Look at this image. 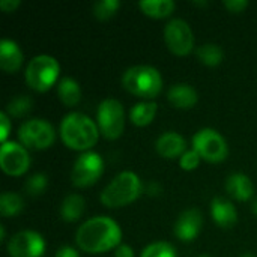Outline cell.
Instances as JSON below:
<instances>
[{
  "label": "cell",
  "mask_w": 257,
  "mask_h": 257,
  "mask_svg": "<svg viewBox=\"0 0 257 257\" xmlns=\"http://www.w3.org/2000/svg\"><path fill=\"white\" fill-rule=\"evenodd\" d=\"M122 241V229L119 224L105 215L86 220L75 233L78 248L87 254H101L108 250H116Z\"/></svg>",
  "instance_id": "obj_1"
},
{
  "label": "cell",
  "mask_w": 257,
  "mask_h": 257,
  "mask_svg": "<svg viewBox=\"0 0 257 257\" xmlns=\"http://www.w3.org/2000/svg\"><path fill=\"white\" fill-rule=\"evenodd\" d=\"M99 128L89 116L74 111L60 122V139L68 149L89 152L99 139Z\"/></svg>",
  "instance_id": "obj_2"
},
{
  "label": "cell",
  "mask_w": 257,
  "mask_h": 257,
  "mask_svg": "<svg viewBox=\"0 0 257 257\" xmlns=\"http://www.w3.org/2000/svg\"><path fill=\"white\" fill-rule=\"evenodd\" d=\"M145 185L140 181V178L126 170L120 172L116 175L101 191L99 200L105 208L116 209V208H123L136 202L140 194L143 193Z\"/></svg>",
  "instance_id": "obj_3"
},
{
  "label": "cell",
  "mask_w": 257,
  "mask_h": 257,
  "mask_svg": "<svg viewBox=\"0 0 257 257\" xmlns=\"http://www.w3.org/2000/svg\"><path fill=\"white\" fill-rule=\"evenodd\" d=\"M122 86L131 95L145 101H152L163 90V77L154 66L136 65L123 72Z\"/></svg>",
  "instance_id": "obj_4"
},
{
  "label": "cell",
  "mask_w": 257,
  "mask_h": 257,
  "mask_svg": "<svg viewBox=\"0 0 257 257\" xmlns=\"http://www.w3.org/2000/svg\"><path fill=\"white\" fill-rule=\"evenodd\" d=\"M60 65L59 62L48 54L35 56L26 66L24 78L30 89L36 92H47L56 83H59Z\"/></svg>",
  "instance_id": "obj_5"
},
{
  "label": "cell",
  "mask_w": 257,
  "mask_h": 257,
  "mask_svg": "<svg viewBox=\"0 0 257 257\" xmlns=\"http://www.w3.org/2000/svg\"><path fill=\"white\" fill-rule=\"evenodd\" d=\"M96 125L104 139L117 140L125 128V111L120 101L113 98L104 99L96 111Z\"/></svg>",
  "instance_id": "obj_6"
},
{
  "label": "cell",
  "mask_w": 257,
  "mask_h": 257,
  "mask_svg": "<svg viewBox=\"0 0 257 257\" xmlns=\"http://www.w3.org/2000/svg\"><path fill=\"white\" fill-rule=\"evenodd\" d=\"M18 140L26 149L44 151L56 142V131L45 119H29L18 128Z\"/></svg>",
  "instance_id": "obj_7"
},
{
  "label": "cell",
  "mask_w": 257,
  "mask_h": 257,
  "mask_svg": "<svg viewBox=\"0 0 257 257\" xmlns=\"http://www.w3.org/2000/svg\"><path fill=\"white\" fill-rule=\"evenodd\" d=\"M193 149L208 163H223L229 155L224 137L212 128H202L193 136Z\"/></svg>",
  "instance_id": "obj_8"
},
{
  "label": "cell",
  "mask_w": 257,
  "mask_h": 257,
  "mask_svg": "<svg viewBox=\"0 0 257 257\" xmlns=\"http://www.w3.org/2000/svg\"><path fill=\"white\" fill-rule=\"evenodd\" d=\"M104 173V160L99 154L83 152L74 163L71 170V182L77 188H89L95 185Z\"/></svg>",
  "instance_id": "obj_9"
},
{
  "label": "cell",
  "mask_w": 257,
  "mask_h": 257,
  "mask_svg": "<svg viewBox=\"0 0 257 257\" xmlns=\"http://www.w3.org/2000/svg\"><path fill=\"white\" fill-rule=\"evenodd\" d=\"M164 42L176 56H188L194 48V35L185 20L173 18L164 27Z\"/></svg>",
  "instance_id": "obj_10"
},
{
  "label": "cell",
  "mask_w": 257,
  "mask_h": 257,
  "mask_svg": "<svg viewBox=\"0 0 257 257\" xmlns=\"http://www.w3.org/2000/svg\"><path fill=\"white\" fill-rule=\"evenodd\" d=\"M0 167L8 176H23L30 167V155L18 142H6L0 148Z\"/></svg>",
  "instance_id": "obj_11"
},
{
  "label": "cell",
  "mask_w": 257,
  "mask_h": 257,
  "mask_svg": "<svg viewBox=\"0 0 257 257\" xmlns=\"http://www.w3.org/2000/svg\"><path fill=\"white\" fill-rule=\"evenodd\" d=\"M6 250L9 257H41L45 251V241L35 230H21L9 239Z\"/></svg>",
  "instance_id": "obj_12"
},
{
  "label": "cell",
  "mask_w": 257,
  "mask_h": 257,
  "mask_svg": "<svg viewBox=\"0 0 257 257\" xmlns=\"http://www.w3.org/2000/svg\"><path fill=\"white\" fill-rule=\"evenodd\" d=\"M202 226H203V215L199 209L196 208H191V209H187L184 211L176 223H175V227H173V232H175V236L182 241V242H191L194 241L200 230H202Z\"/></svg>",
  "instance_id": "obj_13"
},
{
  "label": "cell",
  "mask_w": 257,
  "mask_h": 257,
  "mask_svg": "<svg viewBox=\"0 0 257 257\" xmlns=\"http://www.w3.org/2000/svg\"><path fill=\"white\" fill-rule=\"evenodd\" d=\"M155 149L157 154L164 158V160H175V158H181L185 152H187V142L185 139L175 131H167L163 133L157 142H155Z\"/></svg>",
  "instance_id": "obj_14"
},
{
  "label": "cell",
  "mask_w": 257,
  "mask_h": 257,
  "mask_svg": "<svg viewBox=\"0 0 257 257\" xmlns=\"http://www.w3.org/2000/svg\"><path fill=\"white\" fill-rule=\"evenodd\" d=\"M211 217H212L214 223L221 229H230L238 223V211H236L235 205L224 197L212 199Z\"/></svg>",
  "instance_id": "obj_15"
},
{
  "label": "cell",
  "mask_w": 257,
  "mask_h": 257,
  "mask_svg": "<svg viewBox=\"0 0 257 257\" xmlns=\"http://www.w3.org/2000/svg\"><path fill=\"white\" fill-rule=\"evenodd\" d=\"M24 54L17 42L3 39L0 42V68L6 74H15L23 66Z\"/></svg>",
  "instance_id": "obj_16"
},
{
  "label": "cell",
  "mask_w": 257,
  "mask_h": 257,
  "mask_svg": "<svg viewBox=\"0 0 257 257\" xmlns=\"http://www.w3.org/2000/svg\"><path fill=\"white\" fill-rule=\"evenodd\" d=\"M227 194L238 202H248L254 196V185L244 173H233L226 179L224 185Z\"/></svg>",
  "instance_id": "obj_17"
},
{
  "label": "cell",
  "mask_w": 257,
  "mask_h": 257,
  "mask_svg": "<svg viewBox=\"0 0 257 257\" xmlns=\"http://www.w3.org/2000/svg\"><path fill=\"white\" fill-rule=\"evenodd\" d=\"M167 99L173 107L181 108V110H188L197 104L199 95L193 86L185 84V83H176L169 89Z\"/></svg>",
  "instance_id": "obj_18"
},
{
  "label": "cell",
  "mask_w": 257,
  "mask_h": 257,
  "mask_svg": "<svg viewBox=\"0 0 257 257\" xmlns=\"http://www.w3.org/2000/svg\"><path fill=\"white\" fill-rule=\"evenodd\" d=\"M86 211V200L83 196L71 193L68 194L62 205H60V218L66 223H75L78 221Z\"/></svg>",
  "instance_id": "obj_19"
},
{
  "label": "cell",
  "mask_w": 257,
  "mask_h": 257,
  "mask_svg": "<svg viewBox=\"0 0 257 257\" xmlns=\"http://www.w3.org/2000/svg\"><path fill=\"white\" fill-rule=\"evenodd\" d=\"M57 96L66 107H75L81 101V87L77 80L71 77H63L57 83Z\"/></svg>",
  "instance_id": "obj_20"
},
{
  "label": "cell",
  "mask_w": 257,
  "mask_h": 257,
  "mask_svg": "<svg viewBox=\"0 0 257 257\" xmlns=\"http://www.w3.org/2000/svg\"><path fill=\"white\" fill-rule=\"evenodd\" d=\"M139 8L145 15L151 18L163 20L173 14L176 5L173 0H142L139 2Z\"/></svg>",
  "instance_id": "obj_21"
},
{
  "label": "cell",
  "mask_w": 257,
  "mask_h": 257,
  "mask_svg": "<svg viewBox=\"0 0 257 257\" xmlns=\"http://www.w3.org/2000/svg\"><path fill=\"white\" fill-rule=\"evenodd\" d=\"M157 111H158V105L155 101H143L136 104L130 110V120L136 126H148L155 119Z\"/></svg>",
  "instance_id": "obj_22"
},
{
  "label": "cell",
  "mask_w": 257,
  "mask_h": 257,
  "mask_svg": "<svg viewBox=\"0 0 257 257\" xmlns=\"http://www.w3.org/2000/svg\"><path fill=\"white\" fill-rule=\"evenodd\" d=\"M24 209V199L12 191H5L0 196V214L5 218H14Z\"/></svg>",
  "instance_id": "obj_23"
},
{
  "label": "cell",
  "mask_w": 257,
  "mask_h": 257,
  "mask_svg": "<svg viewBox=\"0 0 257 257\" xmlns=\"http://www.w3.org/2000/svg\"><path fill=\"white\" fill-rule=\"evenodd\" d=\"M196 56L200 60V63H203L205 66H218L223 59H224V53L223 48L217 44H203L196 50Z\"/></svg>",
  "instance_id": "obj_24"
},
{
  "label": "cell",
  "mask_w": 257,
  "mask_h": 257,
  "mask_svg": "<svg viewBox=\"0 0 257 257\" xmlns=\"http://www.w3.org/2000/svg\"><path fill=\"white\" fill-rule=\"evenodd\" d=\"M33 107V99L27 95H17L14 96L8 105H6V113L9 117H23L30 113Z\"/></svg>",
  "instance_id": "obj_25"
},
{
  "label": "cell",
  "mask_w": 257,
  "mask_h": 257,
  "mask_svg": "<svg viewBox=\"0 0 257 257\" xmlns=\"http://www.w3.org/2000/svg\"><path fill=\"white\" fill-rule=\"evenodd\" d=\"M119 8H120L119 0H101V2H96L92 6V12H93L95 18H98L101 21H105V20L111 18L113 15H116Z\"/></svg>",
  "instance_id": "obj_26"
},
{
  "label": "cell",
  "mask_w": 257,
  "mask_h": 257,
  "mask_svg": "<svg viewBox=\"0 0 257 257\" xmlns=\"http://www.w3.org/2000/svg\"><path fill=\"white\" fill-rule=\"evenodd\" d=\"M140 257H178L176 250L172 244L166 241H157L143 248Z\"/></svg>",
  "instance_id": "obj_27"
},
{
  "label": "cell",
  "mask_w": 257,
  "mask_h": 257,
  "mask_svg": "<svg viewBox=\"0 0 257 257\" xmlns=\"http://www.w3.org/2000/svg\"><path fill=\"white\" fill-rule=\"evenodd\" d=\"M48 187V179L44 173H35L32 175L26 184H24V190L29 196L32 197H38L41 194H44V191L47 190Z\"/></svg>",
  "instance_id": "obj_28"
},
{
  "label": "cell",
  "mask_w": 257,
  "mask_h": 257,
  "mask_svg": "<svg viewBox=\"0 0 257 257\" xmlns=\"http://www.w3.org/2000/svg\"><path fill=\"white\" fill-rule=\"evenodd\" d=\"M200 161H202L200 155H199L194 149H190V151H187V152L179 158V166H181V169L185 170V172H193V170H196V169L199 167Z\"/></svg>",
  "instance_id": "obj_29"
},
{
  "label": "cell",
  "mask_w": 257,
  "mask_h": 257,
  "mask_svg": "<svg viewBox=\"0 0 257 257\" xmlns=\"http://www.w3.org/2000/svg\"><path fill=\"white\" fill-rule=\"evenodd\" d=\"M0 140H2V145L3 143H6L8 142V136H9V133H11V128H12V125H11V117L8 116V113L6 111H2L0 113Z\"/></svg>",
  "instance_id": "obj_30"
},
{
  "label": "cell",
  "mask_w": 257,
  "mask_h": 257,
  "mask_svg": "<svg viewBox=\"0 0 257 257\" xmlns=\"http://www.w3.org/2000/svg\"><path fill=\"white\" fill-rule=\"evenodd\" d=\"M224 8L232 14H241L248 8L247 0H224Z\"/></svg>",
  "instance_id": "obj_31"
},
{
  "label": "cell",
  "mask_w": 257,
  "mask_h": 257,
  "mask_svg": "<svg viewBox=\"0 0 257 257\" xmlns=\"http://www.w3.org/2000/svg\"><path fill=\"white\" fill-rule=\"evenodd\" d=\"M21 2L20 0H2L0 2V9L6 14H11L14 12L17 8H20Z\"/></svg>",
  "instance_id": "obj_32"
},
{
  "label": "cell",
  "mask_w": 257,
  "mask_h": 257,
  "mask_svg": "<svg viewBox=\"0 0 257 257\" xmlns=\"http://www.w3.org/2000/svg\"><path fill=\"white\" fill-rule=\"evenodd\" d=\"M145 191H146L148 196L155 197V196H160V194L163 193V188H161V185H160L158 182L151 181V182H148V184L145 185Z\"/></svg>",
  "instance_id": "obj_33"
},
{
  "label": "cell",
  "mask_w": 257,
  "mask_h": 257,
  "mask_svg": "<svg viewBox=\"0 0 257 257\" xmlns=\"http://www.w3.org/2000/svg\"><path fill=\"white\" fill-rule=\"evenodd\" d=\"M54 257H80L78 251L69 245H65V247H60L57 251H56V256Z\"/></svg>",
  "instance_id": "obj_34"
},
{
  "label": "cell",
  "mask_w": 257,
  "mask_h": 257,
  "mask_svg": "<svg viewBox=\"0 0 257 257\" xmlns=\"http://www.w3.org/2000/svg\"><path fill=\"white\" fill-rule=\"evenodd\" d=\"M114 257H134V250L126 244H120L114 250Z\"/></svg>",
  "instance_id": "obj_35"
},
{
  "label": "cell",
  "mask_w": 257,
  "mask_h": 257,
  "mask_svg": "<svg viewBox=\"0 0 257 257\" xmlns=\"http://www.w3.org/2000/svg\"><path fill=\"white\" fill-rule=\"evenodd\" d=\"M251 212H253V214L257 217V199H254V200H253V203H251Z\"/></svg>",
  "instance_id": "obj_36"
},
{
  "label": "cell",
  "mask_w": 257,
  "mask_h": 257,
  "mask_svg": "<svg viewBox=\"0 0 257 257\" xmlns=\"http://www.w3.org/2000/svg\"><path fill=\"white\" fill-rule=\"evenodd\" d=\"M0 236H2V241H5L6 233H5V227H3V226H0Z\"/></svg>",
  "instance_id": "obj_37"
},
{
  "label": "cell",
  "mask_w": 257,
  "mask_h": 257,
  "mask_svg": "<svg viewBox=\"0 0 257 257\" xmlns=\"http://www.w3.org/2000/svg\"><path fill=\"white\" fill-rule=\"evenodd\" d=\"M194 5H197V6H206L208 5V2H193Z\"/></svg>",
  "instance_id": "obj_38"
},
{
  "label": "cell",
  "mask_w": 257,
  "mask_h": 257,
  "mask_svg": "<svg viewBox=\"0 0 257 257\" xmlns=\"http://www.w3.org/2000/svg\"><path fill=\"white\" fill-rule=\"evenodd\" d=\"M241 257H256L254 254H251V253H245V254H242Z\"/></svg>",
  "instance_id": "obj_39"
},
{
  "label": "cell",
  "mask_w": 257,
  "mask_h": 257,
  "mask_svg": "<svg viewBox=\"0 0 257 257\" xmlns=\"http://www.w3.org/2000/svg\"><path fill=\"white\" fill-rule=\"evenodd\" d=\"M200 257H211V256H208V254H203V256H200Z\"/></svg>",
  "instance_id": "obj_40"
}]
</instances>
